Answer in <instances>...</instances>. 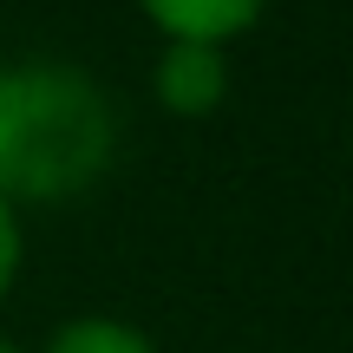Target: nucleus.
Wrapping results in <instances>:
<instances>
[{
    "mask_svg": "<svg viewBox=\"0 0 353 353\" xmlns=\"http://www.w3.org/2000/svg\"><path fill=\"white\" fill-rule=\"evenodd\" d=\"M118 105L72 59H7L0 65V196L7 203H72L99 190L118 164Z\"/></svg>",
    "mask_w": 353,
    "mask_h": 353,
    "instance_id": "nucleus-1",
    "label": "nucleus"
},
{
    "mask_svg": "<svg viewBox=\"0 0 353 353\" xmlns=\"http://www.w3.org/2000/svg\"><path fill=\"white\" fill-rule=\"evenodd\" d=\"M157 105H164L170 118H210L223 112L229 99V52L210 46V39H164V52H157Z\"/></svg>",
    "mask_w": 353,
    "mask_h": 353,
    "instance_id": "nucleus-2",
    "label": "nucleus"
},
{
    "mask_svg": "<svg viewBox=\"0 0 353 353\" xmlns=\"http://www.w3.org/2000/svg\"><path fill=\"white\" fill-rule=\"evenodd\" d=\"M262 7L268 0H138V13L164 39H210V46L242 39L255 20H262Z\"/></svg>",
    "mask_w": 353,
    "mask_h": 353,
    "instance_id": "nucleus-3",
    "label": "nucleus"
},
{
    "mask_svg": "<svg viewBox=\"0 0 353 353\" xmlns=\"http://www.w3.org/2000/svg\"><path fill=\"white\" fill-rule=\"evenodd\" d=\"M39 353H157V341L138 327V321H118V314H79L59 321L52 341Z\"/></svg>",
    "mask_w": 353,
    "mask_h": 353,
    "instance_id": "nucleus-4",
    "label": "nucleus"
},
{
    "mask_svg": "<svg viewBox=\"0 0 353 353\" xmlns=\"http://www.w3.org/2000/svg\"><path fill=\"white\" fill-rule=\"evenodd\" d=\"M20 262H26V229H20V203L0 196V301L13 294L20 281Z\"/></svg>",
    "mask_w": 353,
    "mask_h": 353,
    "instance_id": "nucleus-5",
    "label": "nucleus"
},
{
    "mask_svg": "<svg viewBox=\"0 0 353 353\" xmlns=\"http://www.w3.org/2000/svg\"><path fill=\"white\" fill-rule=\"evenodd\" d=\"M0 353H20V347H13V341H0Z\"/></svg>",
    "mask_w": 353,
    "mask_h": 353,
    "instance_id": "nucleus-6",
    "label": "nucleus"
}]
</instances>
